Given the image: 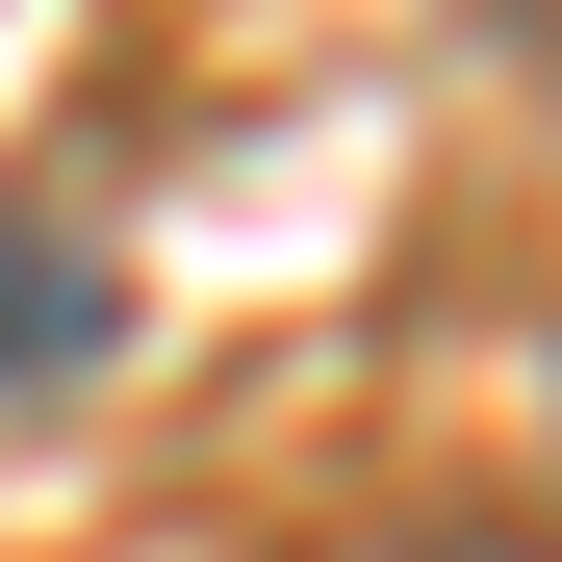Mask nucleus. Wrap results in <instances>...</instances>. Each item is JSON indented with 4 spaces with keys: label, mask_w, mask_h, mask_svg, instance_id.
<instances>
[{
    "label": "nucleus",
    "mask_w": 562,
    "mask_h": 562,
    "mask_svg": "<svg viewBox=\"0 0 562 562\" xmlns=\"http://www.w3.org/2000/svg\"><path fill=\"white\" fill-rule=\"evenodd\" d=\"M358 562H562V512H409V537H358Z\"/></svg>",
    "instance_id": "2"
},
{
    "label": "nucleus",
    "mask_w": 562,
    "mask_h": 562,
    "mask_svg": "<svg viewBox=\"0 0 562 562\" xmlns=\"http://www.w3.org/2000/svg\"><path fill=\"white\" fill-rule=\"evenodd\" d=\"M77 358H103V256L52 205H0V384H77Z\"/></svg>",
    "instance_id": "1"
}]
</instances>
